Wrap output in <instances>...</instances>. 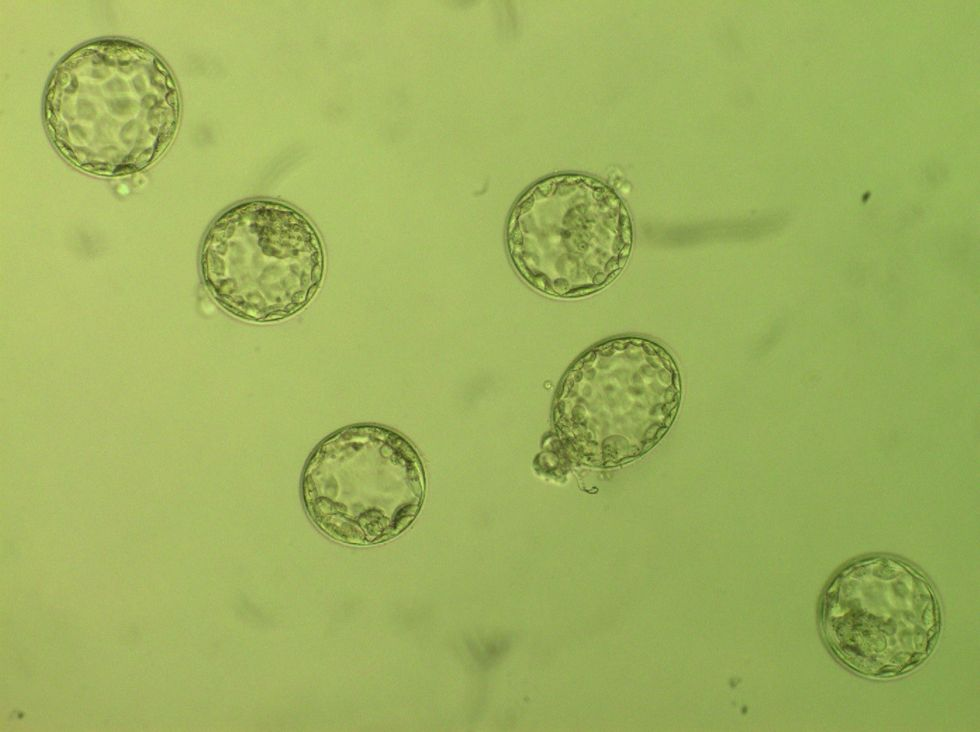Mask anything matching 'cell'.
<instances>
[{"instance_id": "obj_6", "label": "cell", "mask_w": 980, "mask_h": 732, "mask_svg": "<svg viewBox=\"0 0 980 732\" xmlns=\"http://www.w3.org/2000/svg\"><path fill=\"white\" fill-rule=\"evenodd\" d=\"M820 627L834 656L869 678L905 674L923 663L937 641L940 608L929 580L888 555L856 560L827 585Z\"/></svg>"}, {"instance_id": "obj_3", "label": "cell", "mask_w": 980, "mask_h": 732, "mask_svg": "<svg viewBox=\"0 0 980 732\" xmlns=\"http://www.w3.org/2000/svg\"><path fill=\"white\" fill-rule=\"evenodd\" d=\"M202 279L215 301L250 322L298 313L325 274L322 240L298 209L273 199H250L225 210L201 245Z\"/></svg>"}, {"instance_id": "obj_5", "label": "cell", "mask_w": 980, "mask_h": 732, "mask_svg": "<svg viewBox=\"0 0 980 732\" xmlns=\"http://www.w3.org/2000/svg\"><path fill=\"white\" fill-rule=\"evenodd\" d=\"M425 487L414 446L375 424L349 425L324 438L301 478L311 521L328 537L350 545L399 535L418 515Z\"/></svg>"}, {"instance_id": "obj_1", "label": "cell", "mask_w": 980, "mask_h": 732, "mask_svg": "<svg viewBox=\"0 0 980 732\" xmlns=\"http://www.w3.org/2000/svg\"><path fill=\"white\" fill-rule=\"evenodd\" d=\"M45 121L57 150L94 175L145 169L171 144L180 97L174 77L151 49L121 39L89 42L55 68Z\"/></svg>"}, {"instance_id": "obj_2", "label": "cell", "mask_w": 980, "mask_h": 732, "mask_svg": "<svg viewBox=\"0 0 980 732\" xmlns=\"http://www.w3.org/2000/svg\"><path fill=\"white\" fill-rule=\"evenodd\" d=\"M680 396L678 368L662 346L640 337L614 338L569 368L557 391L553 421L576 461L613 467L660 441Z\"/></svg>"}, {"instance_id": "obj_4", "label": "cell", "mask_w": 980, "mask_h": 732, "mask_svg": "<svg viewBox=\"0 0 980 732\" xmlns=\"http://www.w3.org/2000/svg\"><path fill=\"white\" fill-rule=\"evenodd\" d=\"M630 215L607 185L565 173L542 179L515 204L508 222L512 261L536 289L575 296L609 284L632 247Z\"/></svg>"}]
</instances>
